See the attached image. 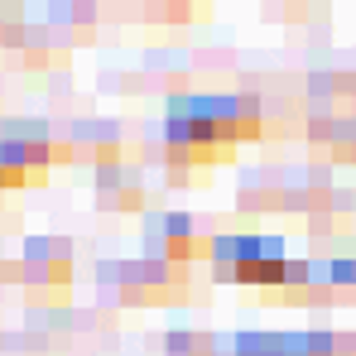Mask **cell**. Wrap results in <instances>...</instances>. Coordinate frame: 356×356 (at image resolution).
I'll return each mask as SVG.
<instances>
[{
  "label": "cell",
  "mask_w": 356,
  "mask_h": 356,
  "mask_svg": "<svg viewBox=\"0 0 356 356\" xmlns=\"http://www.w3.org/2000/svg\"><path fill=\"white\" fill-rule=\"evenodd\" d=\"M260 102L250 92L236 97H174L164 120V145L174 164H222L241 140H255Z\"/></svg>",
  "instance_id": "1"
},
{
  "label": "cell",
  "mask_w": 356,
  "mask_h": 356,
  "mask_svg": "<svg viewBox=\"0 0 356 356\" xmlns=\"http://www.w3.org/2000/svg\"><path fill=\"white\" fill-rule=\"evenodd\" d=\"M149 236H154V250L178 255V260H188V255L202 250V245L193 241V222H188V217H154V222H149Z\"/></svg>",
  "instance_id": "4"
},
{
  "label": "cell",
  "mask_w": 356,
  "mask_h": 356,
  "mask_svg": "<svg viewBox=\"0 0 356 356\" xmlns=\"http://www.w3.org/2000/svg\"><path fill=\"white\" fill-rule=\"evenodd\" d=\"M0 49H5V58L19 63V67H49V58H58V44H54L49 24H19V19L10 24L5 19Z\"/></svg>",
  "instance_id": "3"
},
{
  "label": "cell",
  "mask_w": 356,
  "mask_h": 356,
  "mask_svg": "<svg viewBox=\"0 0 356 356\" xmlns=\"http://www.w3.org/2000/svg\"><path fill=\"white\" fill-rule=\"evenodd\" d=\"M0 19H5V10H0Z\"/></svg>",
  "instance_id": "6"
},
{
  "label": "cell",
  "mask_w": 356,
  "mask_h": 356,
  "mask_svg": "<svg viewBox=\"0 0 356 356\" xmlns=\"http://www.w3.org/2000/svg\"><path fill=\"white\" fill-rule=\"evenodd\" d=\"M97 193H102L106 207H140V202H145V197H140V183L125 178V164H106V169L97 174Z\"/></svg>",
  "instance_id": "5"
},
{
  "label": "cell",
  "mask_w": 356,
  "mask_h": 356,
  "mask_svg": "<svg viewBox=\"0 0 356 356\" xmlns=\"http://www.w3.org/2000/svg\"><path fill=\"white\" fill-rule=\"evenodd\" d=\"M10 280L24 284L29 294L39 298H58L67 294V280H72V250L58 236H29L24 250L10 260Z\"/></svg>",
  "instance_id": "2"
}]
</instances>
